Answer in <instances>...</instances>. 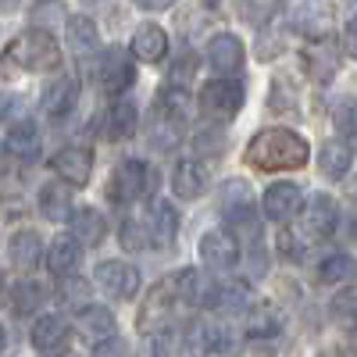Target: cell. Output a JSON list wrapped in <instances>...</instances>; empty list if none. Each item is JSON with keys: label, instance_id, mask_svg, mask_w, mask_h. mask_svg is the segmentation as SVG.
<instances>
[{"label": "cell", "instance_id": "21", "mask_svg": "<svg viewBox=\"0 0 357 357\" xmlns=\"http://www.w3.org/2000/svg\"><path fill=\"white\" fill-rule=\"evenodd\" d=\"M8 254H11V264H15V268H36L40 257H43V240H40V232H33V229L15 232Z\"/></svg>", "mask_w": 357, "mask_h": 357}, {"label": "cell", "instance_id": "42", "mask_svg": "<svg viewBox=\"0 0 357 357\" xmlns=\"http://www.w3.org/2000/svg\"><path fill=\"white\" fill-rule=\"evenodd\" d=\"M93 357H126V347H122V340H104L93 350Z\"/></svg>", "mask_w": 357, "mask_h": 357}, {"label": "cell", "instance_id": "6", "mask_svg": "<svg viewBox=\"0 0 357 357\" xmlns=\"http://www.w3.org/2000/svg\"><path fill=\"white\" fill-rule=\"evenodd\" d=\"M243 100H247L243 82H232V79H211L200 89V111L211 118V122H229V118L243 107Z\"/></svg>", "mask_w": 357, "mask_h": 357}, {"label": "cell", "instance_id": "40", "mask_svg": "<svg viewBox=\"0 0 357 357\" xmlns=\"http://www.w3.org/2000/svg\"><path fill=\"white\" fill-rule=\"evenodd\" d=\"M57 296L61 301H68V304H82V296H86V282L82 279H61V289H57Z\"/></svg>", "mask_w": 357, "mask_h": 357}, {"label": "cell", "instance_id": "30", "mask_svg": "<svg viewBox=\"0 0 357 357\" xmlns=\"http://www.w3.org/2000/svg\"><path fill=\"white\" fill-rule=\"evenodd\" d=\"M307 68H311V75L314 79H333L336 75V68H340V57H336V50L329 47V43H311L307 47Z\"/></svg>", "mask_w": 357, "mask_h": 357}, {"label": "cell", "instance_id": "17", "mask_svg": "<svg viewBox=\"0 0 357 357\" xmlns=\"http://www.w3.org/2000/svg\"><path fill=\"white\" fill-rule=\"evenodd\" d=\"M165 54H168L165 29L154 25V22L139 25L136 36H132V57H139V61H146V65H158V61H165Z\"/></svg>", "mask_w": 357, "mask_h": 357}, {"label": "cell", "instance_id": "43", "mask_svg": "<svg viewBox=\"0 0 357 357\" xmlns=\"http://www.w3.org/2000/svg\"><path fill=\"white\" fill-rule=\"evenodd\" d=\"M132 4H139V8H146V11H165V8L175 4V0H132Z\"/></svg>", "mask_w": 357, "mask_h": 357}, {"label": "cell", "instance_id": "18", "mask_svg": "<svg viewBox=\"0 0 357 357\" xmlns=\"http://www.w3.org/2000/svg\"><path fill=\"white\" fill-rule=\"evenodd\" d=\"M75 100H79V86H75V79H72V75H61V79L47 82L40 104H43V114H50V118H65V114L75 107Z\"/></svg>", "mask_w": 357, "mask_h": 357}, {"label": "cell", "instance_id": "23", "mask_svg": "<svg viewBox=\"0 0 357 357\" xmlns=\"http://www.w3.org/2000/svg\"><path fill=\"white\" fill-rule=\"evenodd\" d=\"M40 211L47 222H65L72 215V190L65 183H47L40 190Z\"/></svg>", "mask_w": 357, "mask_h": 357}, {"label": "cell", "instance_id": "5", "mask_svg": "<svg viewBox=\"0 0 357 357\" xmlns=\"http://www.w3.org/2000/svg\"><path fill=\"white\" fill-rule=\"evenodd\" d=\"M154 190H158V172L146 161H126V165L114 168L107 197L118 200V204H132L139 197H151Z\"/></svg>", "mask_w": 357, "mask_h": 357}, {"label": "cell", "instance_id": "46", "mask_svg": "<svg viewBox=\"0 0 357 357\" xmlns=\"http://www.w3.org/2000/svg\"><path fill=\"white\" fill-rule=\"evenodd\" d=\"M4 343H8V336H4V325H0V354H4Z\"/></svg>", "mask_w": 357, "mask_h": 357}, {"label": "cell", "instance_id": "27", "mask_svg": "<svg viewBox=\"0 0 357 357\" xmlns=\"http://www.w3.org/2000/svg\"><path fill=\"white\" fill-rule=\"evenodd\" d=\"M79 264V243L75 240H57L50 250H47V268L57 275V279H68Z\"/></svg>", "mask_w": 357, "mask_h": 357}, {"label": "cell", "instance_id": "9", "mask_svg": "<svg viewBox=\"0 0 357 357\" xmlns=\"http://www.w3.org/2000/svg\"><path fill=\"white\" fill-rule=\"evenodd\" d=\"M178 293H183L186 307H218L222 304V286L204 275L200 268H186V272H178Z\"/></svg>", "mask_w": 357, "mask_h": 357}, {"label": "cell", "instance_id": "33", "mask_svg": "<svg viewBox=\"0 0 357 357\" xmlns=\"http://www.w3.org/2000/svg\"><path fill=\"white\" fill-rule=\"evenodd\" d=\"M357 275V261L350 254H333L318 264V279L321 282H347Z\"/></svg>", "mask_w": 357, "mask_h": 357}, {"label": "cell", "instance_id": "2", "mask_svg": "<svg viewBox=\"0 0 357 357\" xmlns=\"http://www.w3.org/2000/svg\"><path fill=\"white\" fill-rule=\"evenodd\" d=\"M183 307H186V301H183V293H178L175 275L154 282L151 293H146V301H143V307H139V333H154V336L172 333Z\"/></svg>", "mask_w": 357, "mask_h": 357}, {"label": "cell", "instance_id": "51", "mask_svg": "<svg viewBox=\"0 0 357 357\" xmlns=\"http://www.w3.org/2000/svg\"><path fill=\"white\" fill-rule=\"evenodd\" d=\"M354 236H357V225H354Z\"/></svg>", "mask_w": 357, "mask_h": 357}, {"label": "cell", "instance_id": "7", "mask_svg": "<svg viewBox=\"0 0 357 357\" xmlns=\"http://www.w3.org/2000/svg\"><path fill=\"white\" fill-rule=\"evenodd\" d=\"M222 218L232 225V229H243V232H257V204L247 190L243 178H232V183L222 186Z\"/></svg>", "mask_w": 357, "mask_h": 357}, {"label": "cell", "instance_id": "34", "mask_svg": "<svg viewBox=\"0 0 357 357\" xmlns=\"http://www.w3.org/2000/svg\"><path fill=\"white\" fill-rule=\"evenodd\" d=\"M333 321L343 329H357V289H343L333 296Z\"/></svg>", "mask_w": 357, "mask_h": 357}, {"label": "cell", "instance_id": "3", "mask_svg": "<svg viewBox=\"0 0 357 357\" xmlns=\"http://www.w3.org/2000/svg\"><path fill=\"white\" fill-rule=\"evenodd\" d=\"M8 61L25 68V72H50L61 65V47H57V40L47 33V29H25L22 36L11 40L8 47Z\"/></svg>", "mask_w": 357, "mask_h": 357}, {"label": "cell", "instance_id": "16", "mask_svg": "<svg viewBox=\"0 0 357 357\" xmlns=\"http://www.w3.org/2000/svg\"><path fill=\"white\" fill-rule=\"evenodd\" d=\"M261 207L272 222H289L296 211H301V190H296L293 183H275V186H268Z\"/></svg>", "mask_w": 357, "mask_h": 357}, {"label": "cell", "instance_id": "45", "mask_svg": "<svg viewBox=\"0 0 357 357\" xmlns=\"http://www.w3.org/2000/svg\"><path fill=\"white\" fill-rule=\"evenodd\" d=\"M11 111V93H0V118Z\"/></svg>", "mask_w": 357, "mask_h": 357}, {"label": "cell", "instance_id": "47", "mask_svg": "<svg viewBox=\"0 0 357 357\" xmlns=\"http://www.w3.org/2000/svg\"><path fill=\"white\" fill-rule=\"evenodd\" d=\"M8 172V161H4V151H0V175H4Z\"/></svg>", "mask_w": 357, "mask_h": 357}, {"label": "cell", "instance_id": "8", "mask_svg": "<svg viewBox=\"0 0 357 357\" xmlns=\"http://www.w3.org/2000/svg\"><path fill=\"white\" fill-rule=\"evenodd\" d=\"M33 347L40 357H65L72 350V329L61 314H43L33 321Z\"/></svg>", "mask_w": 357, "mask_h": 357}, {"label": "cell", "instance_id": "4", "mask_svg": "<svg viewBox=\"0 0 357 357\" xmlns=\"http://www.w3.org/2000/svg\"><path fill=\"white\" fill-rule=\"evenodd\" d=\"M183 122H186V100H183V93H165L158 97V104H154V111H151V118H146V139H151V146L154 151H175V143L183 139Z\"/></svg>", "mask_w": 357, "mask_h": 357}, {"label": "cell", "instance_id": "44", "mask_svg": "<svg viewBox=\"0 0 357 357\" xmlns=\"http://www.w3.org/2000/svg\"><path fill=\"white\" fill-rule=\"evenodd\" d=\"M321 357H357V347H333V350H325Z\"/></svg>", "mask_w": 357, "mask_h": 357}, {"label": "cell", "instance_id": "29", "mask_svg": "<svg viewBox=\"0 0 357 357\" xmlns=\"http://www.w3.org/2000/svg\"><path fill=\"white\" fill-rule=\"evenodd\" d=\"M282 329V311L275 304H257L250 314H247V333L250 336H275Z\"/></svg>", "mask_w": 357, "mask_h": 357}, {"label": "cell", "instance_id": "50", "mask_svg": "<svg viewBox=\"0 0 357 357\" xmlns=\"http://www.w3.org/2000/svg\"><path fill=\"white\" fill-rule=\"evenodd\" d=\"M86 4H100V0H86Z\"/></svg>", "mask_w": 357, "mask_h": 357}, {"label": "cell", "instance_id": "1", "mask_svg": "<svg viewBox=\"0 0 357 357\" xmlns=\"http://www.w3.org/2000/svg\"><path fill=\"white\" fill-rule=\"evenodd\" d=\"M311 158V146L304 136H296L289 129H264L250 139L247 146V165L261 172H289L304 168Z\"/></svg>", "mask_w": 357, "mask_h": 357}, {"label": "cell", "instance_id": "37", "mask_svg": "<svg viewBox=\"0 0 357 357\" xmlns=\"http://www.w3.org/2000/svg\"><path fill=\"white\" fill-rule=\"evenodd\" d=\"M146 225L139 222V218H126L122 222V247L126 250H146Z\"/></svg>", "mask_w": 357, "mask_h": 357}, {"label": "cell", "instance_id": "38", "mask_svg": "<svg viewBox=\"0 0 357 357\" xmlns=\"http://www.w3.org/2000/svg\"><path fill=\"white\" fill-rule=\"evenodd\" d=\"M193 146H197L200 154H211V158H218V154L225 151V132H222V129H204V132H197Z\"/></svg>", "mask_w": 357, "mask_h": 357}, {"label": "cell", "instance_id": "13", "mask_svg": "<svg viewBox=\"0 0 357 357\" xmlns=\"http://www.w3.org/2000/svg\"><path fill=\"white\" fill-rule=\"evenodd\" d=\"M54 172L61 175L68 186H86L89 172H93V151H86V146H61V151L54 154Z\"/></svg>", "mask_w": 357, "mask_h": 357}, {"label": "cell", "instance_id": "12", "mask_svg": "<svg viewBox=\"0 0 357 357\" xmlns=\"http://www.w3.org/2000/svg\"><path fill=\"white\" fill-rule=\"evenodd\" d=\"M336 222H340V207L329 193H318L307 207H304V232L311 240H329L336 232Z\"/></svg>", "mask_w": 357, "mask_h": 357}, {"label": "cell", "instance_id": "22", "mask_svg": "<svg viewBox=\"0 0 357 357\" xmlns=\"http://www.w3.org/2000/svg\"><path fill=\"white\" fill-rule=\"evenodd\" d=\"M4 146H8V154H15V158H22V161H33V158L40 154V129H36L33 122H18V126L8 129Z\"/></svg>", "mask_w": 357, "mask_h": 357}, {"label": "cell", "instance_id": "19", "mask_svg": "<svg viewBox=\"0 0 357 357\" xmlns=\"http://www.w3.org/2000/svg\"><path fill=\"white\" fill-rule=\"evenodd\" d=\"M72 236H75V243H82V247H100L104 236H107L104 215L97 211V207H79V211L72 215Z\"/></svg>", "mask_w": 357, "mask_h": 357}, {"label": "cell", "instance_id": "39", "mask_svg": "<svg viewBox=\"0 0 357 357\" xmlns=\"http://www.w3.org/2000/svg\"><path fill=\"white\" fill-rule=\"evenodd\" d=\"M186 343L183 340H175V333H158L154 340V357H183Z\"/></svg>", "mask_w": 357, "mask_h": 357}, {"label": "cell", "instance_id": "24", "mask_svg": "<svg viewBox=\"0 0 357 357\" xmlns=\"http://www.w3.org/2000/svg\"><path fill=\"white\" fill-rule=\"evenodd\" d=\"M114 325H118L114 314L107 307H100V304H89V307L79 311V333L86 340H111L114 336Z\"/></svg>", "mask_w": 357, "mask_h": 357}, {"label": "cell", "instance_id": "49", "mask_svg": "<svg viewBox=\"0 0 357 357\" xmlns=\"http://www.w3.org/2000/svg\"><path fill=\"white\" fill-rule=\"evenodd\" d=\"M0 4H15V0H0Z\"/></svg>", "mask_w": 357, "mask_h": 357}, {"label": "cell", "instance_id": "11", "mask_svg": "<svg viewBox=\"0 0 357 357\" xmlns=\"http://www.w3.org/2000/svg\"><path fill=\"white\" fill-rule=\"evenodd\" d=\"M136 72L129 65V57L122 47H111L100 54V61H97V82L107 89V93H126V89L132 86Z\"/></svg>", "mask_w": 357, "mask_h": 357}, {"label": "cell", "instance_id": "26", "mask_svg": "<svg viewBox=\"0 0 357 357\" xmlns=\"http://www.w3.org/2000/svg\"><path fill=\"white\" fill-rule=\"evenodd\" d=\"M136 129H139V111L129 97H122L107 114V136L111 139H129Z\"/></svg>", "mask_w": 357, "mask_h": 357}, {"label": "cell", "instance_id": "31", "mask_svg": "<svg viewBox=\"0 0 357 357\" xmlns=\"http://www.w3.org/2000/svg\"><path fill=\"white\" fill-rule=\"evenodd\" d=\"M282 8V0H236V15L247 25H268Z\"/></svg>", "mask_w": 357, "mask_h": 357}, {"label": "cell", "instance_id": "25", "mask_svg": "<svg viewBox=\"0 0 357 357\" xmlns=\"http://www.w3.org/2000/svg\"><path fill=\"white\" fill-rule=\"evenodd\" d=\"M354 165V154H350V146L340 143V139H329V143H321V151H318V168L325 178H343Z\"/></svg>", "mask_w": 357, "mask_h": 357}, {"label": "cell", "instance_id": "35", "mask_svg": "<svg viewBox=\"0 0 357 357\" xmlns=\"http://www.w3.org/2000/svg\"><path fill=\"white\" fill-rule=\"evenodd\" d=\"M175 232H178V215H175V207L172 204H158L154 207V236H158V243H172L175 240Z\"/></svg>", "mask_w": 357, "mask_h": 357}, {"label": "cell", "instance_id": "36", "mask_svg": "<svg viewBox=\"0 0 357 357\" xmlns=\"http://www.w3.org/2000/svg\"><path fill=\"white\" fill-rule=\"evenodd\" d=\"M333 122L343 139H357V100H343L333 114Z\"/></svg>", "mask_w": 357, "mask_h": 357}, {"label": "cell", "instance_id": "20", "mask_svg": "<svg viewBox=\"0 0 357 357\" xmlns=\"http://www.w3.org/2000/svg\"><path fill=\"white\" fill-rule=\"evenodd\" d=\"M172 190L175 197H183V200H193L207 190V168L200 161H178L175 165V175H172Z\"/></svg>", "mask_w": 357, "mask_h": 357}, {"label": "cell", "instance_id": "14", "mask_svg": "<svg viewBox=\"0 0 357 357\" xmlns=\"http://www.w3.org/2000/svg\"><path fill=\"white\" fill-rule=\"evenodd\" d=\"M197 250H200V261L207 268H218V272L236 268V261H240V243H236L232 236H225V232H204Z\"/></svg>", "mask_w": 357, "mask_h": 357}, {"label": "cell", "instance_id": "41", "mask_svg": "<svg viewBox=\"0 0 357 357\" xmlns=\"http://www.w3.org/2000/svg\"><path fill=\"white\" fill-rule=\"evenodd\" d=\"M343 50H347V57L357 61V18H350L347 29H343Z\"/></svg>", "mask_w": 357, "mask_h": 357}, {"label": "cell", "instance_id": "10", "mask_svg": "<svg viewBox=\"0 0 357 357\" xmlns=\"http://www.w3.org/2000/svg\"><path fill=\"white\" fill-rule=\"evenodd\" d=\"M97 282L104 293L118 296V301H132L139 293V272L129 261H104L97 264Z\"/></svg>", "mask_w": 357, "mask_h": 357}, {"label": "cell", "instance_id": "15", "mask_svg": "<svg viewBox=\"0 0 357 357\" xmlns=\"http://www.w3.org/2000/svg\"><path fill=\"white\" fill-rule=\"evenodd\" d=\"M207 65H211L215 72H240L243 65V43L240 36H232V33H218L211 43H207Z\"/></svg>", "mask_w": 357, "mask_h": 357}, {"label": "cell", "instance_id": "28", "mask_svg": "<svg viewBox=\"0 0 357 357\" xmlns=\"http://www.w3.org/2000/svg\"><path fill=\"white\" fill-rule=\"evenodd\" d=\"M65 33H68V47H72L75 54H89V50H97V43H100V36H97V25L89 22L86 15H72Z\"/></svg>", "mask_w": 357, "mask_h": 357}, {"label": "cell", "instance_id": "32", "mask_svg": "<svg viewBox=\"0 0 357 357\" xmlns=\"http://www.w3.org/2000/svg\"><path fill=\"white\" fill-rule=\"evenodd\" d=\"M43 301H47V289H43L40 282H33V279H25V282H18V286L11 289V304H15L18 314H33V311H40Z\"/></svg>", "mask_w": 357, "mask_h": 357}, {"label": "cell", "instance_id": "48", "mask_svg": "<svg viewBox=\"0 0 357 357\" xmlns=\"http://www.w3.org/2000/svg\"><path fill=\"white\" fill-rule=\"evenodd\" d=\"M204 4H207V8H218V4H222V0H204Z\"/></svg>", "mask_w": 357, "mask_h": 357}]
</instances>
